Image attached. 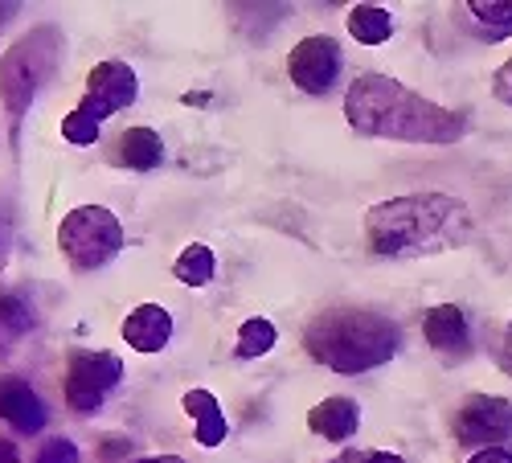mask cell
Wrapping results in <instances>:
<instances>
[{
  "label": "cell",
  "mask_w": 512,
  "mask_h": 463,
  "mask_svg": "<svg viewBox=\"0 0 512 463\" xmlns=\"http://www.w3.org/2000/svg\"><path fill=\"white\" fill-rule=\"evenodd\" d=\"M361 463H406V459L390 455V451H369V455H361Z\"/></svg>",
  "instance_id": "25"
},
{
  "label": "cell",
  "mask_w": 512,
  "mask_h": 463,
  "mask_svg": "<svg viewBox=\"0 0 512 463\" xmlns=\"http://www.w3.org/2000/svg\"><path fill=\"white\" fill-rule=\"evenodd\" d=\"M357 423H361V410L353 398H324L308 410V427L312 435L328 439V443H345L357 435Z\"/></svg>",
  "instance_id": "12"
},
{
  "label": "cell",
  "mask_w": 512,
  "mask_h": 463,
  "mask_svg": "<svg viewBox=\"0 0 512 463\" xmlns=\"http://www.w3.org/2000/svg\"><path fill=\"white\" fill-rule=\"evenodd\" d=\"M349 33L361 46H381V41H390V33H394V17L377 5H357L349 13Z\"/></svg>",
  "instance_id": "17"
},
{
  "label": "cell",
  "mask_w": 512,
  "mask_h": 463,
  "mask_svg": "<svg viewBox=\"0 0 512 463\" xmlns=\"http://www.w3.org/2000/svg\"><path fill=\"white\" fill-rule=\"evenodd\" d=\"M422 332H426V341H431V349H439V353H467V345H472L467 316L455 304H439V308L426 312Z\"/></svg>",
  "instance_id": "13"
},
{
  "label": "cell",
  "mask_w": 512,
  "mask_h": 463,
  "mask_svg": "<svg viewBox=\"0 0 512 463\" xmlns=\"http://www.w3.org/2000/svg\"><path fill=\"white\" fill-rule=\"evenodd\" d=\"M504 369L512 373V324H508V332H504Z\"/></svg>",
  "instance_id": "27"
},
{
  "label": "cell",
  "mask_w": 512,
  "mask_h": 463,
  "mask_svg": "<svg viewBox=\"0 0 512 463\" xmlns=\"http://www.w3.org/2000/svg\"><path fill=\"white\" fill-rule=\"evenodd\" d=\"M62 54V33L54 25H37L29 37L13 41L9 54L0 58V99L13 115H25L37 87L54 74Z\"/></svg>",
  "instance_id": "4"
},
{
  "label": "cell",
  "mask_w": 512,
  "mask_h": 463,
  "mask_svg": "<svg viewBox=\"0 0 512 463\" xmlns=\"http://www.w3.org/2000/svg\"><path fill=\"white\" fill-rule=\"evenodd\" d=\"M160 156H164V144L152 128H127L119 136V160L127 168H136V173H152L160 164Z\"/></svg>",
  "instance_id": "15"
},
{
  "label": "cell",
  "mask_w": 512,
  "mask_h": 463,
  "mask_svg": "<svg viewBox=\"0 0 512 463\" xmlns=\"http://www.w3.org/2000/svg\"><path fill=\"white\" fill-rule=\"evenodd\" d=\"M123 382V361L107 349H74L66 361V402L78 414H95Z\"/></svg>",
  "instance_id": "6"
},
{
  "label": "cell",
  "mask_w": 512,
  "mask_h": 463,
  "mask_svg": "<svg viewBox=\"0 0 512 463\" xmlns=\"http://www.w3.org/2000/svg\"><path fill=\"white\" fill-rule=\"evenodd\" d=\"M345 119L361 136L406 140V144H451L463 136L467 119L414 95L390 74H357L345 95Z\"/></svg>",
  "instance_id": "1"
},
{
  "label": "cell",
  "mask_w": 512,
  "mask_h": 463,
  "mask_svg": "<svg viewBox=\"0 0 512 463\" xmlns=\"http://www.w3.org/2000/svg\"><path fill=\"white\" fill-rule=\"evenodd\" d=\"M136 463H181L177 455H152V459H136Z\"/></svg>",
  "instance_id": "28"
},
{
  "label": "cell",
  "mask_w": 512,
  "mask_h": 463,
  "mask_svg": "<svg viewBox=\"0 0 512 463\" xmlns=\"http://www.w3.org/2000/svg\"><path fill=\"white\" fill-rule=\"evenodd\" d=\"M287 74L304 95H324L340 74V46L332 37H304L287 54Z\"/></svg>",
  "instance_id": "9"
},
{
  "label": "cell",
  "mask_w": 512,
  "mask_h": 463,
  "mask_svg": "<svg viewBox=\"0 0 512 463\" xmlns=\"http://www.w3.org/2000/svg\"><path fill=\"white\" fill-rule=\"evenodd\" d=\"M0 418L21 435H37L46 427V402L37 398V390L29 382L5 377V382H0Z\"/></svg>",
  "instance_id": "10"
},
{
  "label": "cell",
  "mask_w": 512,
  "mask_h": 463,
  "mask_svg": "<svg viewBox=\"0 0 512 463\" xmlns=\"http://www.w3.org/2000/svg\"><path fill=\"white\" fill-rule=\"evenodd\" d=\"M62 136L74 144V148H87L99 140V119L87 111V107H74L66 119H62Z\"/></svg>",
  "instance_id": "20"
},
{
  "label": "cell",
  "mask_w": 512,
  "mask_h": 463,
  "mask_svg": "<svg viewBox=\"0 0 512 463\" xmlns=\"http://www.w3.org/2000/svg\"><path fill=\"white\" fill-rule=\"evenodd\" d=\"M0 463H21V451L13 439H0Z\"/></svg>",
  "instance_id": "24"
},
{
  "label": "cell",
  "mask_w": 512,
  "mask_h": 463,
  "mask_svg": "<svg viewBox=\"0 0 512 463\" xmlns=\"http://www.w3.org/2000/svg\"><path fill=\"white\" fill-rule=\"evenodd\" d=\"M123 341L136 353H160L168 341H173V316H168V308H160V304H140L123 320Z\"/></svg>",
  "instance_id": "11"
},
{
  "label": "cell",
  "mask_w": 512,
  "mask_h": 463,
  "mask_svg": "<svg viewBox=\"0 0 512 463\" xmlns=\"http://www.w3.org/2000/svg\"><path fill=\"white\" fill-rule=\"evenodd\" d=\"M467 9H472V17L484 29H492L500 37L512 33V0H467Z\"/></svg>",
  "instance_id": "19"
},
{
  "label": "cell",
  "mask_w": 512,
  "mask_h": 463,
  "mask_svg": "<svg viewBox=\"0 0 512 463\" xmlns=\"http://www.w3.org/2000/svg\"><path fill=\"white\" fill-rule=\"evenodd\" d=\"M37 463H78V447L70 439H50L37 451Z\"/></svg>",
  "instance_id": "21"
},
{
  "label": "cell",
  "mask_w": 512,
  "mask_h": 463,
  "mask_svg": "<svg viewBox=\"0 0 512 463\" xmlns=\"http://www.w3.org/2000/svg\"><path fill=\"white\" fill-rule=\"evenodd\" d=\"M173 275H177V283H185V287H205L213 275H218V259H213L209 246L193 242V246H185L181 255H177Z\"/></svg>",
  "instance_id": "16"
},
{
  "label": "cell",
  "mask_w": 512,
  "mask_h": 463,
  "mask_svg": "<svg viewBox=\"0 0 512 463\" xmlns=\"http://www.w3.org/2000/svg\"><path fill=\"white\" fill-rule=\"evenodd\" d=\"M402 345L398 324L365 308H328L308 320L304 349L336 373H365L386 365Z\"/></svg>",
  "instance_id": "3"
},
{
  "label": "cell",
  "mask_w": 512,
  "mask_h": 463,
  "mask_svg": "<svg viewBox=\"0 0 512 463\" xmlns=\"http://www.w3.org/2000/svg\"><path fill=\"white\" fill-rule=\"evenodd\" d=\"M0 320L13 324V328H29V324H33V312H29V304H21L17 296H0Z\"/></svg>",
  "instance_id": "22"
},
{
  "label": "cell",
  "mask_w": 512,
  "mask_h": 463,
  "mask_svg": "<svg viewBox=\"0 0 512 463\" xmlns=\"http://www.w3.org/2000/svg\"><path fill=\"white\" fill-rule=\"evenodd\" d=\"M136 95H140V78H136V70L127 66V62L107 58V62H99V66L87 74V99H82L78 107H87V111L103 123V119H111L115 111L132 107Z\"/></svg>",
  "instance_id": "8"
},
{
  "label": "cell",
  "mask_w": 512,
  "mask_h": 463,
  "mask_svg": "<svg viewBox=\"0 0 512 463\" xmlns=\"http://www.w3.org/2000/svg\"><path fill=\"white\" fill-rule=\"evenodd\" d=\"M275 341H279L275 324H271L267 316H250V320L238 328V345H234V353H238L242 361H259V357H267V353L275 349Z\"/></svg>",
  "instance_id": "18"
},
{
  "label": "cell",
  "mask_w": 512,
  "mask_h": 463,
  "mask_svg": "<svg viewBox=\"0 0 512 463\" xmlns=\"http://www.w3.org/2000/svg\"><path fill=\"white\" fill-rule=\"evenodd\" d=\"M17 9H21V5H0V33H5V25L17 17Z\"/></svg>",
  "instance_id": "26"
},
{
  "label": "cell",
  "mask_w": 512,
  "mask_h": 463,
  "mask_svg": "<svg viewBox=\"0 0 512 463\" xmlns=\"http://www.w3.org/2000/svg\"><path fill=\"white\" fill-rule=\"evenodd\" d=\"M455 439L463 447H500L504 439H512V402L504 398H488V394H476L467 398L455 414Z\"/></svg>",
  "instance_id": "7"
},
{
  "label": "cell",
  "mask_w": 512,
  "mask_h": 463,
  "mask_svg": "<svg viewBox=\"0 0 512 463\" xmlns=\"http://www.w3.org/2000/svg\"><path fill=\"white\" fill-rule=\"evenodd\" d=\"M472 214L467 205L447 193H410L390 197L365 214V238L373 255L386 259H418L455 250L472 238Z\"/></svg>",
  "instance_id": "2"
},
{
  "label": "cell",
  "mask_w": 512,
  "mask_h": 463,
  "mask_svg": "<svg viewBox=\"0 0 512 463\" xmlns=\"http://www.w3.org/2000/svg\"><path fill=\"white\" fill-rule=\"evenodd\" d=\"M181 406H185V414L197 423V443H201V447H222V443H226V435H230L226 414H222L218 398H213L209 390H189V394L181 398Z\"/></svg>",
  "instance_id": "14"
},
{
  "label": "cell",
  "mask_w": 512,
  "mask_h": 463,
  "mask_svg": "<svg viewBox=\"0 0 512 463\" xmlns=\"http://www.w3.org/2000/svg\"><path fill=\"white\" fill-rule=\"evenodd\" d=\"M58 246L74 271H99L123 250V226L103 205H78L58 226Z\"/></svg>",
  "instance_id": "5"
},
{
  "label": "cell",
  "mask_w": 512,
  "mask_h": 463,
  "mask_svg": "<svg viewBox=\"0 0 512 463\" xmlns=\"http://www.w3.org/2000/svg\"><path fill=\"white\" fill-rule=\"evenodd\" d=\"M508 78H512V62H508Z\"/></svg>",
  "instance_id": "29"
},
{
  "label": "cell",
  "mask_w": 512,
  "mask_h": 463,
  "mask_svg": "<svg viewBox=\"0 0 512 463\" xmlns=\"http://www.w3.org/2000/svg\"><path fill=\"white\" fill-rule=\"evenodd\" d=\"M467 463H512V451H504V447H488V451H476Z\"/></svg>",
  "instance_id": "23"
}]
</instances>
